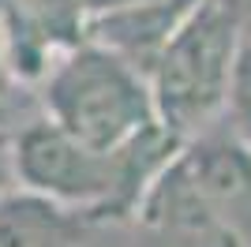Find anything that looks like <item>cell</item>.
<instances>
[{
    "instance_id": "5b68a950",
    "label": "cell",
    "mask_w": 251,
    "mask_h": 247,
    "mask_svg": "<svg viewBox=\"0 0 251 247\" xmlns=\"http://www.w3.org/2000/svg\"><path fill=\"white\" fill-rule=\"evenodd\" d=\"M210 210L221 217L240 247H251V150L229 143H206L184 157Z\"/></svg>"
},
{
    "instance_id": "277c9868",
    "label": "cell",
    "mask_w": 251,
    "mask_h": 247,
    "mask_svg": "<svg viewBox=\"0 0 251 247\" xmlns=\"http://www.w3.org/2000/svg\"><path fill=\"white\" fill-rule=\"evenodd\" d=\"M150 247H240L236 236L210 210L188 165L180 161L165 173L147 202Z\"/></svg>"
},
{
    "instance_id": "3957f363",
    "label": "cell",
    "mask_w": 251,
    "mask_h": 247,
    "mask_svg": "<svg viewBox=\"0 0 251 247\" xmlns=\"http://www.w3.org/2000/svg\"><path fill=\"white\" fill-rule=\"evenodd\" d=\"M131 146V143H127ZM127 146L116 154H90L86 146L56 127L42 124L19 139L15 146V169L30 187H42L56 198L94 202L116 191H135L139 176L147 173V161L127 157Z\"/></svg>"
},
{
    "instance_id": "6da1fadb",
    "label": "cell",
    "mask_w": 251,
    "mask_h": 247,
    "mask_svg": "<svg viewBox=\"0 0 251 247\" xmlns=\"http://www.w3.org/2000/svg\"><path fill=\"white\" fill-rule=\"evenodd\" d=\"M45 101L56 127L90 154H116L154 124L150 98L131 64L105 49H83L60 64Z\"/></svg>"
},
{
    "instance_id": "7a4b0ae2",
    "label": "cell",
    "mask_w": 251,
    "mask_h": 247,
    "mask_svg": "<svg viewBox=\"0 0 251 247\" xmlns=\"http://www.w3.org/2000/svg\"><path fill=\"white\" fill-rule=\"evenodd\" d=\"M236 26L229 0H199L157 52V113L169 131H195L225 105Z\"/></svg>"
},
{
    "instance_id": "52a82bcc",
    "label": "cell",
    "mask_w": 251,
    "mask_h": 247,
    "mask_svg": "<svg viewBox=\"0 0 251 247\" xmlns=\"http://www.w3.org/2000/svg\"><path fill=\"white\" fill-rule=\"evenodd\" d=\"M225 105L232 113L236 131L251 143V41L236 52L232 60V75H229V94H225Z\"/></svg>"
},
{
    "instance_id": "8992f818",
    "label": "cell",
    "mask_w": 251,
    "mask_h": 247,
    "mask_svg": "<svg viewBox=\"0 0 251 247\" xmlns=\"http://www.w3.org/2000/svg\"><path fill=\"white\" fill-rule=\"evenodd\" d=\"M72 228L49 202L11 198L0 202V247H64Z\"/></svg>"
}]
</instances>
